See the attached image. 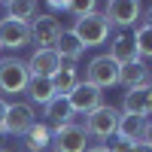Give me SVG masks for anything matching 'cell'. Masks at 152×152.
Here are the masks:
<instances>
[{
    "label": "cell",
    "instance_id": "cell-9",
    "mask_svg": "<svg viewBox=\"0 0 152 152\" xmlns=\"http://www.w3.org/2000/svg\"><path fill=\"white\" fill-rule=\"evenodd\" d=\"M34 122H37V116H34V107L28 104V100H21V104H9L6 119H3V134H9V137H24V134L31 131Z\"/></svg>",
    "mask_w": 152,
    "mask_h": 152
},
{
    "label": "cell",
    "instance_id": "cell-23",
    "mask_svg": "<svg viewBox=\"0 0 152 152\" xmlns=\"http://www.w3.org/2000/svg\"><path fill=\"white\" fill-rule=\"evenodd\" d=\"M134 143L128 140H119V137H113V140H107V152H131Z\"/></svg>",
    "mask_w": 152,
    "mask_h": 152
},
{
    "label": "cell",
    "instance_id": "cell-33",
    "mask_svg": "<svg viewBox=\"0 0 152 152\" xmlns=\"http://www.w3.org/2000/svg\"><path fill=\"white\" fill-rule=\"evenodd\" d=\"M0 52H3V49H0Z\"/></svg>",
    "mask_w": 152,
    "mask_h": 152
},
{
    "label": "cell",
    "instance_id": "cell-10",
    "mask_svg": "<svg viewBox=\"0 0 152 152\" xmlns=\"http://www.w3.org/2000/svg\"><path fill=\"white\" fill-rule=\"evenodd\" d=\"M31 43V28L15 18H0V49H24Z\"/></svg>",
    "mask_w": 152,
    "mask_h": 152
},
{
    "label": "cell",
    "instance_id": "cell-6",
    "mask_svg": "<svg viewBox=\"0 0 152 152\" xmlns=\"http://www.w3.org/2000/svg\"><path fill=\"white\" fill-rule=\"evenodd\" d=\"M104 15L113 28H134L143 18V3H137V0H113V3H104Z\"/></svg>",
    "mask_w": 152,
    "mask_h": 152
},
{
    "label": "cell",
    "instance_id": "cell-12",
    "mask_svg": "<svg viewBox=\"0 0 152 152\" xmlns=\"http://www.w3.org/2000/svg\"><path fill=\"white\" fill-rule=\"evenodd\" d=\"M149 94L152 85H137L131 91H125L122 97V116H137V119H149Z\"/></svg>",
    "mask_w": 152,
    "mask_h": 152
},
{
    "label": "cell",
    "instance_id": "cell-16",
    "mask_svg": "<svg viewBox=\"0 0 152 152\" xmlns=\"http://www.w3.org/2000/svg\"><path fill=\"white\" fill-rule=\"evenodd\" d=\"M76 85H79V67H76V64H67V61H64V64L55 70V76H52V88H55V94L67 97Z\"/></svg>",
    "mask_w": 152,
    "mask_h": 152
},
{
    "label": "cell",
    "instance_id": "cell-22",
    "mask_svg": "<svg viewBox=\"0 0 152 152\" xmlns=\"http://www.w3.org/2000/svg\"><path fill=\"white\" fill-rule=\"evenodd\" d=\"M134 46H137L140 61H143V58H152V28L137 24V28H134Z\"/></svg>",
    "mask_w": 152,
    "mask_h": 152
},
{
    "label": "cell",
    "instance_id": "cell-11",
    "mask_svg": "<svg viewBox=\"0 0 152 152\" xmlns=\"http://www.w3.org/2000/svg\"><path fill=\"white\" fill-rule=\"evenodd\" d=\"M107 55L116 61L119 67L140 61V55H137V46H134V34H125V31L113 34V37H110V52H107Z\"/></svg>",
    "mask_w": 152,
    "mask_h": 152
},
{
    "label": "cell",
    "instance_id": "cell-28",
    "mask_svg": "<svg viewBox=\"0 0 152 152\" xmlns=\"http://www.w3.org/2000/svg\"><path fill=\"white\" fill-rule=\"evenodd\" d=\"M85 152H107V146H104V143H100V146H88Z\"/></svg>",
    "mask_w": 152,
    "mask_h": 152
},
{
    "label": "cell",
    "instance_id": "cell-13",
    "mask_svg": "<svg viewBox=\"0 0 152 152\" xmlns=\"http://www.w3.org/2000/svg\"><path fill=\"white\" fill-rule=\"evenodd\" d=\"M61 64H64V61L55 55V49H34V55L28 58L31 76H43V79H52Z\"/></svg>",
    "mask_w": 152,
    "mask_h": 152
},
{
    "label": "cell",
    "instance_id": "cell-30",
    "mask_svg": "<svg viewBox=\"0 0 152 152\" xmlns=\"http://www.w3.org/2000/svg\"><path fill=\"white\" fill-rule=\"evenodd\" d=\"M149 85H152V70H149Z\"/></svg>",
    "mask_w": 152,
    "mask_h": 152
},
{
    "label": "cell",
    "instance_id": "cell-17",
    "mask_svg": "<svg viewBox=\"0 0 152 152\" xmlns=\"http://www.w3.org/2000/svg\"><path fill=\"white\" fill-rule=\"evenodd\" d=\"M119 85L125 88V91H131V88H137V85H149V67L143 64V61H134V64L119 67Z\"/></svg>",
    "mask_w": 152,
    "mask_h": 152
},
{
    "label": "cell",
    "instance_id": "cell-7",
    "mask_svg": "<svg viewBox=\"0 0 152 152\" xmlns=\"http://www.w3.org/2000/svg\"><path fill=\"white\" fill-rule=\"evenodd\" d=\"M31 43L37 46V49H52L55 43H58V37H61V18L58 15H52V12H46V15H37L31 24Z\"/></svg>",
    "mask_w": 152,
    "mask_h": 152
},
{
    "label": "cell",
    "instance_id": "cell-5",
    "mask_svg": "<svg viewBox=\"0 0 152 152\" xmlns=\"http://www.w3.org/2000/svg\"><path fill=\"white\" fill-rule=\"evenodd\" d=\"M85 82H91L94 88H100V91L119 85V64L107 52L104 55H94L91 61H88V67H85Z\"/></svg>",
    "mask_w": 152,
    "mask_h": 152
},
{
    "label": "cell",
    "instance_id": "cell-25",
    "mask_svg": "<svg viewBox=\"0 0 152 152\" xmlns=\"http://www.w3.org/2000/svg\"><path fill=\"white\" fill-rule=\"evenodd\" d=\"M143 143L152 146V119H146V128H143Z\"/></svg>",
    "mask_w": 152,
    "mask_h": 152
},
{
    "label": "cell",
    "instance_id": "cell-3",
    "mask_svg": "<svg viewBox=\"0 0 152 152\" xmlns=\"http://www.w3.org/2000/svg\"><path fill=\"white\" fill-rule=\"evenodd\" d=\"M31 82L28 61L21 58H0V94H21Z\"/></svg>",
    "mask_w": 152,
    "mask_h": 152
},
{
    "label": "cell",
    "instance_id": "cell-2",
    "mask_svg": "<svg viewBox=\"0 0 152 152\" xmlns=\"http://www.w3.org/2000/svg\"><path fill=\"white\" fill-rule=\"evenodd\" d=\"M119 119H122L119 107L100 104L97 110H91V113L85 116V125H82V128L88 131V137H94V140H113V137H116V128H119Z\"/></svg>",
    "mask_w": 152,
    "mask_h": 152
},
{
    "label": "cell",
    "instance_id": "cell-19",
    "mask_svg": "<svg viewBox=\"0 0 152 152\" xmlns=\"http://www.w3.org/2000/svg\"><path fill=\"white\" fill-rule=\"evenodd\" d=\"M24 94L31 97V107H34V104H37V107H46L52 97H58L55 88H52V79H43V76H31V82H28V88H24Z\"/></svg>",
    "mask_w": 152,
    "mask_h": 152
},
{
    "label": "cell",
    "instance_id": "cell-18",
    "mask_svg": "<svg viewBox=\"0 0 152 152\" xmlns=\"http://www.w3.org/2000/svg\"><path fill=\"white\" fill-rule=\"evenodd\" d=\"M43 110H46V125H49V128H61V125L73 122V110L67 104V97H61V94L52 97Z\"/></svg>",
    "mask_w": 152,
    "mask_h": 152
},
{
    "label": "cell",
    "instance_id": "cell-24",
    "mask_svg": "<svg viewBox=\"0 0 152 152\" xmlns=\"http://www.w3.org/2000/svg\"><path fill=\"white\" fill-rule=\"evenodd\" d=\"M49 9H52V15H55V12H70V3H67V0H52Z\"/></svg>",
    "mask_w": 152,
    "mask_h": 152
},
{
    "label": "cell",
    "instance_id": "cell-1",
    "mask_svg": "<svg viewBox=\"0 0 152 152\" xmlns=\"http://www.w3.org/2000/svg\"><path fill=\"white\" fill-rule=\"evenodd\" d=\"M70 31L76 34V40L82 43V49H97V46H104L110 37H113V24L107 21L104 12H94V15L76 18Z\"/></svg>",
    "mask_w": 152,
    "mask_h": 152
},
{
    "label": "cell",
    "instance_id": "cell-26",
    "mask_svg": "<svg viewBox=\"0 0 152 152\" xmlns=\"http://www.w3.org/2000/svg\"><path fill=\"white\" fill-rule=\"evenodd\" d=\"M6 110H9V100L0 97V131H3V119H6Z\"/></svg>",
    "mask_w": 152,
    "mask_h": 152
},
{
    "label": "cell",
    "instance_id": "cell-4",
    "mask_svg": "<svg viewBox=\"0 0 152 152\" xmlns=\"http://www.w3.org/2000/svg\"><path fill=\"white\" fill-rule=\"evenodd\" d=\"M88 131L76 122H67L61 128H52V152H85L88 149Z\"/></svg>",
    "mask_w": 152,
    "mask_h": 152
},
{
    "label": "cell",
    "instance_id": "cell-20",
    "mask_svg": "<svg viewBox=\"0 0 152 152\" xmlns=\"http://www.w3.org/2000/svg\"><path fill=\"white\" fill-rule=\"evenodd\" d=\"M143 128H146V119L122 116L119 119V128H116V137H119V140H128V143H140L143 140Z\"/></svg>",
    "mask_w": 152,
    "mask_h": 152
},
{
    "label": "cell",
    "instance_id": "cell-27",
    "mask_svg": "<svg viewBox=\"0 0 152 152\" xmlns=\"http://www.w3.org/2000/svg\"><path fill=\"white\" fill-rule=\"evenodd\" d=\"M131 152H152V146H149V143H143V140H140V143H134V149H131Z\"/></svg>",
    "mask_w": 152,
    "mask_h": 152
},
{
    "label": "cell",
    "instance_id": "cell-29",
    "mask_svg": "<svg viewBox=\"0 0 152 152\" xmlns=\"http://www.w3.org/2000/svg\"><path fill=\"white\" fill-rule=\"evenodd\" d=\"M149 116H152V94H149Z\"/></svg>",
    "mask_w": 152,
    "mask_h": 152
},
{
    "label": "cell",
    "instance_id": "cell-14",
    "mask_svg": "<svg viewBox=\"0 0 152 152\" xmlns=\"http://www.w3.org/2000/svg\"><path fill=\"white\" fill-rule=\"evenodd\" d=\"M24 149L28 152H52V128L46 122H34L24 134Z\"/></svg>",
    "mask_w": 152,
    "mask_h": 152
},
{
    "label": "cell",
    "instance_id": "cell-8",
    "mask_svg": "<svg viewBox=\"0 0 152 152\" xmlns=\"http://www.w3.org/2000/svg\"><path fill=\"white\" fill-rule=\"evenodd\" d=\"M67 104H70V110H73V116H88L91 110H97L100 104H104V91L94 88L91 82L79 79V85L67 94Z\"/></svg>",
    "mask_w": 152,
    "mask_h": 152
},
{
    "label": "cell",
    "instance_id": "cell-15",
    "mask_svg": "<svg viewBox=\"0 0 152 152\" xmlns=\"http://www.w3.org/2000/svg\"><path fill=\"white\" fill-rule=\"evenodd\" d=\"M52 49H55V55H58L61 61H67V64H76V61L82 58V52H85V49H82V43L76 40V34H73V31H67V28L61 31L58 43H55Z\"/></svg>",
    "mask_w": 152,
    "mask_h": 152
},
{
    "label": "cell",
    "instance_id": "cell-21",
    "mask_svg": "<svg viewBox=\"0 0 152 152\" xmlns=\"http://www.w3.org/2000/svg\"><path fill=\"white\" fill-rule=\"evenodd\" d=\"M3 9H6V18H15V21H24V24H31L40 15L34 0H9V3H3Z\"/></svg>",
    "mask_w": 152,
    "mask_h": 152
},
{
    "label": "cell",
    "instance_id": "cell-32",
    "mask_svg": "<svg viewBox=\"0 0 152 152\" xmlns=\"http://www.w3.org/2000/svg\"><path fill=\"white\" fill-rule=\"evenodd\" d=\"M149 12H152V6H149Z\"/></svg>",
    "mask_w": 152,
    "mask_h": 152
},
{
    "label": "cell",
    "instance_id": "cell-31",
    "mask_svg": "<svg viewBox=\"0 0 152 152\" xmlns=\"http://www.w3.org/2000/svg\"><path fill=\"white\" fill-rule=\"evenodd\" d=\"M0 152H12V149H0Z\"/></svg>",
    "mask_w": 152,
    "mask_h": 152
}]
</instances>
